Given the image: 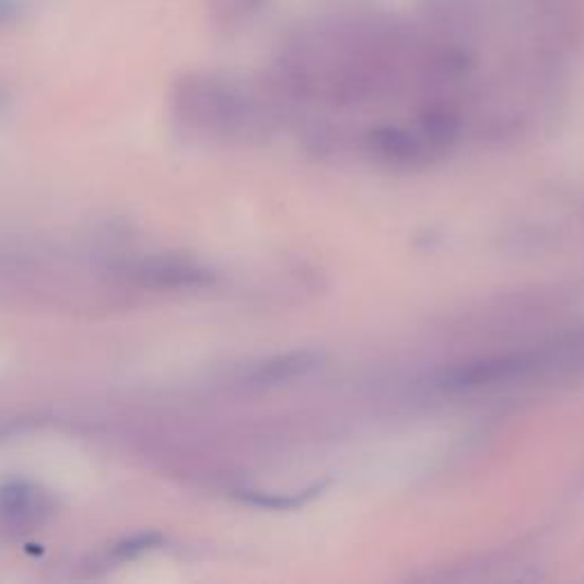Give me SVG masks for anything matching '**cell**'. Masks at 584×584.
I'll use <instances>...</instances> for the list:
<instances>
[{
	"label": "cell",
	"instance_id": "6da1fadb",
	"mask_svg": "<svg viewBox=\"0 0 584 584\" xmlns=\"http://www.w3.org/2000/svg\"><path fill=\"white\" fill-rule=\"evenodd\" d=\"M174 101L180 117L215 130H237L256 117V105L243 90L206 73L180 78Z\"/></svg>",
	"mask_w": 584,
	"mask_h": 584
},
{
	"label": "cell",
	"instance_id": "7a4b0ae2",
	"mask_svg": "<svg viewBox=\"0 0 584 584\" xmlns=\"http://www.w3.org/2000/svg\"><path fill=\"white\" fill-rule=\"evenodd\" d=\"M546 370L541 350L535 352H514V354H500L489 359H477L449 370H443L436 384L449 393H464V390H480L489 386L512 384L516 379H527L539 375Z\"/></svg>",
	"mask_w": 584,
	"mask_h": 584
},
{
	"label": "cell",
	"instance_id": "3957f363",
	"mask_svg": "<svg viewBox=\"0 0 584 584\" xmlns=\"http://www.w3.org/2000/svg\"><path fill=\"white\" fill-rule=\"evenodd\" d=\"M367 144L377 157L393 165L424 163L430 157V151H434L422 136H413V132L395 126L377 128L370 132Z\"/></svg>",
	"mask_w": 584,
	"mask_h": 584
},
{
	"label": "cell",
	"instance_id": "277c9868",
	"mask_svg": "<svg viewBox=\"0 0 584 584\" xmlns=\"http://www.w3.org/2000/svg\"><path fill=\"white\" fill-rule=\"evenodd\" d=\"M320 357L315 352H290V354H281L275 359H268L258 363L252 373L247 375V382L252 386H279L292 379H300L306 377L308 373L320 365Z\"/></svg>",
	"mask_w": 584,
	"mask_h": 584
},
{
	"label": "cell",
	"instance_id": "5b68a950",
	"mask_svg": "<svg viewBox=\"0 0 584 584\" xmlns=\"http://www.w3.org/2000/svg\"><path fill=\"white\" fill-rule=\"evenodd\" d=\"M144 281L153 279L161 288H188V285H203L210 281V275L192 262L180 260H157L142 272Z\"/></svg>",
	"mask_w": 584,
	"mask_h": 584
},
{
	"label": "cell",
	"instance_id": "8992f818",
	"mask_svg": "<svg viewBox=\"0 0 584 584\" xmlns=\"http://www.w3.org/2000/svg\"><path fill=\"white\" fill-rule=\"evenodd\" d=\"M265 0H210V16L220 28H237L254 19Z\"/></svg>",
	"mask_w": 584,
	"mask_h": 584
},
{
	"label": "cell",
	"instance_id": "52a82bcc",
	"mask_svg": "<svg viewBox=\"0 0 584 584\" xmlns=\"http://www.w3.org/2000/svg\"><path fill=\"white\" fill-rule=\"evenodd\" d=\"M37 493L23 482H10L0 489V512L10 518H31L35 516Z\"/></svg>",
	"mask_w": 584,
	"mask_h": 584
},
{
	"label": "cell",
	"instance_id": "ba28073f",
	"mask_svg": "<svg viewBox=\"0 0 584 584\" xmlns=\"http://www.w3.org/2000/svg\"><path fill=\"white\" fill-rule=\"evenodd\" d=\"M325 491V484H313L306 491L300 493H288V495H268V493H256V491H243V500L249 504H256V507H265V510H297L302 504L311 502L313 498H317Z\"/></svg>",
	"mask_w": 584,
	"mask_h": 584
},
{
	"label": "cell",
	"instance_id": "9c48e42d",
	"mask_svg": "<svg viewBox=\"0 0 584 584\" xmlns=\"http://www.w3.org/2000/svg\"><path fill=\"white\" fill-rule=\"evenodd\" d=\"M157 544H161V537H157V535H140V537L126 539V541H121L119 546H115L113 554L119 557V560H130V557L144 554L147 550L155 548Z\"/></svg>",
	"mask_w": 584,
	"mask_h": 584
},
{
	"label": "cell",
	"instance_id": "30bf717a",
	"mask_svg": "<svg viewBox=\"0 0 584 584\" xmlns=\"http://www.w3.org/2000/svg\"><path fill=\"white\" fill-rule=\"evenodd\" d=\"M5 105H8V94L3 92V87H0V113L5 110Z\"/></svg>",
	"mask_w": 584,
	"mask_h": 584
}]
</instances>
